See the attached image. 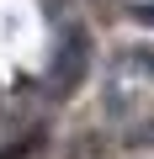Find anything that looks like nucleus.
Masks as SVG:
<instances>
[{
  "mask_svg": "<svg viewBox=\"0 0 154 159\" xmlns=\"http://www.w3.org/2000/svg\"><path fill=\"white\" fill-rule=\"evenodd\" d=\"M85 58H91L85 37L69 32V48H58V64H53V90H74V80L85 74Z\"/></svg>",
  "mask_w": 154,
  "mask_h": 159,
  "instance_id": "nucleus-1",
  "label": "nucleus"
}]
</instances>
